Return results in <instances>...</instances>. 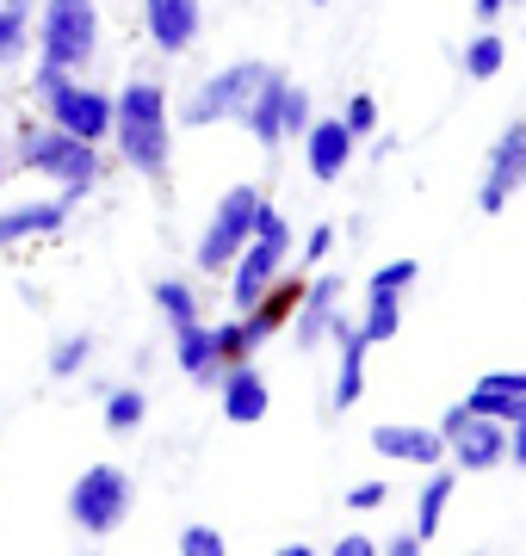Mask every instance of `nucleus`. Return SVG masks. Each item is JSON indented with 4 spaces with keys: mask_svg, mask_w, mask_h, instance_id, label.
Instances as JSON below:
<instances>
[{
    "mask_svg": "<svg viewBox=\"0 0 526 556\" xmlns=\"http://www.w3.org/2000/svg\"><path fill=\"white\" fill-rule=\"evenodd\" d=\"M452 489H459V470H452V464H434V477H427L422 501H415V538H422V544L440 532L446 507H452Z\"/></svg>",
    "mask_w": 526,
    "mask_h": 556,
    "instance_id": "obj_20",
    "label": "nucleus"
},
{
    "mask_svg": "<svg viewBox=\"0 0 526 556\" xmlns=\"http://www.w3.org/2000/svg\"><path fill=\"white\" fill-rule=\"evenodd\" d=\"M25 50H32V7L0 0V68H7V62H20Z\"/></svg>",
    "mask_w": 526,
    "mask_h": 556,
    "instance_id": "obj_23",
    "label": "nucleus"
},
{
    "mask_svg": "<svg viewBox=\"0 0 526 556\" xmlns=\"http://www.w3.org/2000/svg\"><path fill=\"white\" fill-rule=\"evenodd\" d=\"M32 87H38V100H43V112H50V124H62V130H75V137H87V142L112 137V93L87 87V80L68 75V68H50V62H38Z\"/></svg>",
    "mask_w": 526,
    "mask_h": 556,
    "instance_id": "obj_5",
    "label": "nucleus"
},
{
    "mask_svg": "<svg viewBox=\"0 0 526 556\" xmlns=\"http://www.w3.org/2000/svg\"><path fill=\"white\" fill-rule=\"evenodd\" d=\"M502 62H508V43L496 38V25H484V31H477V38L465 43L459 68H465L471 80H496V75H502Z\"/></svg>",
    "mask_w": 526,
    "mask_h": 556,
    "instance_id": "obj_22",
    "label": "nucleus"
},
{
    "mask_svg": "<svg viewBox=\"0 0 526 556\" xmlns=\"http://www.w3.org/2000/svg\"><path fill=\"white\" fill-rule=\"evenodd\" d=\"M304 167H310V179L316 186H341V174H347V161H353V130H347L341 118H310V130L304 137Z\"/></svg>",
    "mask_w": 526,
    "mask_h": 556,
    "instance_id": "obj_13",
    "label": "nucleus"
},
{
    "mask_svg": "<svg viewBox=\"0 0 526 556\" xmlns=\"http://www.w3.org/2000/svg\"><path fill=\"white\" fill-rule=\"evenodd\" d=\"M174 365H180L192 383H204V390H217L223 371H229V365L217 358V340H211V328H204V321H186V328H174Z\"/></svg>",
    "mask_w": 526,
    "mask_h": 556,
    "instance_id": "obj_17",
    "label": "nucleus"
},
{
    "mask_svg": "<svg viewBox=\"0 0 526 556\" xmlns=\"http://www.w3.org/2000/svg\"><path fill=\"white\" fill-rule=\"evenodd\" d=\"M285 87H291V80L273 68V75L261 80V93H254V100H248V112H242L248 137L261 142V149H279V142H285Z\"/></svg>",
    "mask_w": 526,
    "mask_h": 556,
    "instance_id": "obj_18",
    "label": "nucleus"
},
{
    "mask_svg": "<svg viewBox=\"0 0 526 556\" xmlns=\"http://www.w3.org/2000/svg\"><path fill=\"white\" fill-rule=\"evenodd\" d=\"M440 439H446V464L459 477L465 470H502L508 464V427L477 415V408H465V402H452L440 415Z\"/></svg>",
    "mask_w": 526,
    "mask_h": 556,
    "instance_id": "obj_9",
    "label": "nucleus"
},
{
    "mask_svg": "<svg viewBox=\"0 0 526 556\" xmlns=\"http://www.w3.org/2000/svg\"><path fill=\"white\" fill-rule=\"evenodd\" d=\"M378 551H390V556H422L427 544H422V538H415V532H397V538H390V544H378Z\"/></svg>",
    "mask_w": 526,
    "mask_h": 556,
    "instance_id": "obj_37",
    "label": "nucleus"
},
{
    "mask_svg": "<svg viewBox=\"0 0 526 556\" xmlns=\"http://www.w3.org/2000/svg\"><path fill=\"white\" fill-rule=\"evenodd\" d=\"M328 248H335V229H328V223H316V229L304 236V260H310V266H323Z\"/></svg>",
    "mask_w": 526,
    "mask_h": 556,
    "instance_id": "obj_35",
    "label": "nucleus"
},
{
    "mask_svg": "<svg viewBox=\"0 0 526 556\" xmlns=\"http://www.w3.org/2000/svg\"><path fill=\"white\" fill-rule=\"evenodd\" d=\"M93 346H100L93 334H62L57 346H50V378H75V371H87Z\"/></svg>",
    "mask_w": 526,
    "mask_h": 556,
    "instance_id": "obj_26",
    "label": "nucleus"
},
{
    "mask_svg": "<svg viewBox=\"0 0 526 556\" xmlns=\"http://www.w3.org/2000/svg\"><path fill=\"white\" fill-rule=\"evenodd\" d=\"M75 204L68 199H50V204H13V211H0V248H20L32 236H57L62 223H68Z\"/></svg>",
    "mask_w": 526,
    "mask_h": 556,
    "instance_id": "obj_19",
    "label": "nucleus"
},
{
    "mask_svg": "<svg viewBox=\"0 0 526 556\" xmlns=\"http://www.w3.org/2000/svg\"><path fill=\"white\" fill-rule=\"evenodd\" d=\"M465 408H477V415H489V420H502V427L526 420V396H489V390H471Z\"/></svg>",
    "mask_w": 526,
    "mask_h": 556,
    "instance_id": "obj_27",
    "label": "nucleus"
},
{
    "mask_svg": "<svg viewBox=\"0 0 526 556\" xmlns=\"http://www.w3.org/2000/svg\"><path fill=\"white\" fill-rule=\"evenodd\" d=\"M397 328H403V298H397V291H365L360 334L372 340V346H390V340H397Z\"/></svg>",
    "mask_w": 526,
    "mask_h": 556,
    "instance_id": "obj_21",
    "label": "nucleus"
},
{
    "mask_svg": "<svg viewBox=\"0 0 526 556\" xmlns=\"http://www.w3.org/2000/svg\"><path fill=\"white\" fill-rule=\"evenodd\" d=\"M217 390H223V420H236V427H261V420H266V402H273V396H266V378L248 365V358L223 371Z\"/></svg>",
    "mask_w": 526,
    "mask_h": 556,
    "instance_id": "obj_16",
    "label": "nucleus"
},
{
    "mask_svg": "<svg viewBox=\"0 0 526 556\" xmlns=\"http://www.w3.org/2000/svg\"><path fill=\"white\" fill-rule=\"evenodd\" d=\"M273 75V62H223L217 75H204L199 87H192V100L180 105V124L186 130H211V124H242L248 100L261 93V80Z\"/></svg>",
    "mask_w": 526,
    "mask_h": 556,
    "instance_id": "obj_4",
    "label": "nucleus"
},
{
    "mask_svg": "<svg viewBox=\"0 0 526 556\" xmlns=\"http://www.w3.org/2000/svg\"><path fill=\"white\" fill-rule=\"evenodd\" d=\"M229 544H223L217 526H186L180 532V556H223Z\"/></svg>",
    "mask_w": 526,
    "mask_h": 556,
    "instance_id": "obj_31",
    "label": "nucleus"
},
{
    "mask_svg": "<svg viewBox=\"0 0 526 556\" xmlns=\"http://www.w3.org/2000/svg\"><path fill=\"white\" fill-rule=\"evenodd\" d=\"M471 390H489V396H526V371H489Z\"/></svg>",
    "mask_w": 526,
    "mask_h": 556,
    "instance_id": "obj_34",
    "label": "nucleus"
},
{
    "mask_svg": "<svg viewBox=\"0 0 526 556\" xmlns=\"http://www.w3.org/2000/svg\"><path fill=\"white\" fill-rule=\"evenodd\" d=\"M508 464H521V470H526V420L508 427Z\"/></svg>",
    "mask_w": 526,
    "mask_h": 556,
    "instance_id": "obj_38",
    "label": "nucleus"
},
{
    "mask_svg": "<svg viewBox=\"0 0 526 556\" xmlns=\"http://www.w3.org/2000/svg\"><path fill=\"white\" fill-rule=\"evenodd\" d=\"M328 556H378V538H365V532H347L341 544H328Z\"/></svg>",
    "mask_w": 526,
    "mask_h": 556,
    "instance_id": "obj_36",
    "label": "nucleus"
},
{
    "mask_svg": "<svg viewBox=\"0 0 526 556\" xmlns=\"http://www.w3.org/2000/svg\"><path fill=\"white\" fill-rule=\"evenodd\" d=\"M100 402H105V427H112V433H137L142 415H149V396H142V390H118V383H112Z\"/></svg>",
    "mask_w": 526,
    "mask_h": 556,
    "instance_id": "obj_24",
    "label": "nucleus"
},
{
    "mask_svg": "<svg viewBox=\"0 0 526 556\" xmlns=\"http://www.w3.org/2000/svg\"><path fill=\"white\" fill-rule=\"evenodd\" d=\"M155 309L167 316V328L199 321V298H192V285H186V278H162V285H155Z\"/></svg>",
    "mask_w": 526,
    "mask_h": 556,
    "instance_id": "obj_25",
    "label": "nucleus"
},
{
    "mask_svg": "<svg viewBox=\"0 0 526 556\" xmlns=\"http://www.w3.org/2000/svg\"><path fill=\"white\" fill-rule=\"evenodd\" d=\"M261 186H229L217 199V211H211V223H204L199 236V273H229V260L248 248V236H254V217H261Z\"/></svg>",
    "mask_w": 526,
    "mask_h": 556,
    "instance_id": "obj_8",
    "label": "nucleus"
},
{
    "mask_svg": "<svg viewBox=\"0 0 526 556\" xmlns=\"http://www.w3.org/2000/svg\"><path fill=\"white\" fill-rule=\"evenodd\" d=\"M508 7H514V0H508Z\"/></svg>",
    "mask_w": 526,
    "mask_h": 556,
    "instance_id": "obj_41",
    "label": "nucleus"
},
{
    "mask_svg": "<svg viewBox=\"0 0 526 556\" xmlns=\"http://www.w3.org/2000/svg\"><path fill=\"white\" fill-rule=\"evenodd\" d=\"M372 452L390 457V464H446V439L440 427H409V420H385V427H372Z\"/></svg>",
    "mask_w": 526,
    "mask_h": 556,
    "instance_id": "obj_14",
    "label": "nucleus"
},
{
    "mask_svg": "<svg viewBox=\"0 0 526 556\" xmlns=\"http://www.w3.org/2000/svg\"><path fill=\"white\" fill-rule=\"evenodd\" d=\"M38 43H43L38 62H50V68H68V75L93 68V56H100V0H43Z\"/></svg>",
    "mask_w": 526,
    "mask_h": 556,
    "instance_id": "obj_6",
    "label": "nucleus"
},
{
    "mask_svg": "<svg viewBox=\"0 0 526 556\" xmlns=\"http://www.w3.org/2000/svg\"><path fill=\"white\" fill-rule=\"evenodd\" d=\"M142 31L162 56H186L204 31V7L199 0H142Z\"/></svg>",
    "mask_w": 526,
    "mask_h": 556,
    "instance_id": "obj_12",
    "label": "nucleus"
},
{
    "mask_svg": "<svg viewBox=\"0 0 526 556\" xmlns=\"http://www.w3.org/2000/svg\"><path fill=\"white\" fill-rule=\"evenodd\" d=\"M25 174H43L62 186V199L82 204L93 186H100L105 161H100V142L75 137V130H62V124H43V130H25L20 137V155H13Z\"/></svg>",
    "mask_w": 526,
    "mask_h": 556,
    "instance_id": "obj_2",
    "label": "nucleus"
},
{
    "mask_svg": "<svg viewBox=\"0 0 526 556\" xmlns=\"http://www.w3.org/2000/svg\"><path fill=\"white\" fill-rule=\"evenodd\" d=\"M385 501H390L385 482H353V489H347V507H353V514H378Z\"/></svg>",
    "mask_w": 526,
    "mask_h": 556,
    "instance_id": "obj_33",
    "label": "nucleus"
},
{
    "mask_svg": "<svg viewBox=\"0 0 526 556\" xmlns=\"http://www.w3.org/2000/svg\"><path fill=\"white\" fill-rule=\"evenodd\" d=\"M310 118H316V112H310V93L304 87H285V137H304Z\"/></svg>",
    "mask_w": 526,
    "mask_h": 556,
    "instance_id": "obj_32",
    "label": "nucleus"
},
{
    "mask_svg": "<svg viewBox=\"0 0 526 556\" xmlns=\"http://www.w3.org/2000/svg\"><path fill=\"white\" fill-rule=\"evenodd\" d=\"M7 167H13V155H7V137H0V186H7Z\"/></svg>",
    "mask_w": 526,
    "mask_h": 556,
    "instance_id": "obj_40",
    "label": "nucleus"
},
{
    "mask_svg": "<svg viewBox=\"0 0 526 556\" xmlns=\"http://www.w3.org/2000/svg\"><path fill=\"white\" fill-rule=\"evenodd\" d=\"M211 340H217L223 365H242V358H254V346L242 340V321H223V328H211Z\"/></svg>",
    "mask_w": 526,
    "mask_h": 556,
    "instance_id": "obj_29",
    "label": "nucleus"
},
{
    "mask_svg": "<svg viewBox=\"0 0 526 556\" xmlns=\"http://www.w3.org/2000/svg\"><path fill=\"white\" fill-rule=\"evenodd\" d=\"M415 278H422V266H415V260H385L378 273L365 278V291H397V298H403Z\"/></svg>",
    "mask_w": 526,
    "mask_h": 556,
    "instance_id": "obj_28",
    "label": "nucleus"
},
{
    "mask_svg": "<svg viewBox=\"0 0 526 556\" xmlns=\"http://www.w3.org/2000/svg\"><path fill=\"white\" fill-rule=\"evenodd\" d=\"M341 124L353 130V137H372V130H378V100H372V93H353L347 112H341Z\"/></svg>",
    "mask_w": 526,
    "mask_h": 556,
    "instance_id": "obj_30",
    "label": "nucleus"
},
{
    "mask_svg": "<svg viewBox=\"0 0 526 556\" xmlns=\"http://www.w3.org/2000/svg\"><path fill=\"white\" fill-rule=\"evenodd\" d=\"M328 340L341 346V371H335V408H353L365 396V353H372V340L360 334V321L353 316H335Z\"/></svg>",
    "mask_w": 526,
    "mask_h": 556,
    "instance_id": "obj_15",
    "label": "nucleus"
},
{
    "mask_svg": "<svg viewBox=\"0 0 526 556\" xmlns=\"http://www.w3.org/2000/svg\"><path fill=\"white\" fill-rule=\"evenodd\" d=\"M130 519V477H124L118 464H93L75 477L68 489V526L87 538H112Z\"/></svg>",
    "mask_w": 526,
    "mask_h": 556,
    "instance_id": "obj_7",
    "label": "nucleus"
},
{
    "mask_svg": "<svg viewBox=\"0 0 526 556\" xmlns=\"http://www.w3.org/2000/svg\"><path fill=\"white\" fill-rule=\"evenodd\" d=\"M471 7H477V20H484V25H496V13H502L508 0H471Z\"/></svg>",
    "mask_w": 526,
    "mask_h": 556,
    "instance_id": "obj_39",
    "label": "nucleus"
},
{
    "mask_svg": "<svg viewBox=\"0 0 526 556\" xmlns=\"http://www.w3.org/2000/svg\"><path fill=\"white\" fill-rule=\"evenodd\" d=\"M112 142H118L130 174L155 179V186L167 179L174 149H167V87L162 80L137 75V80H124V93H112Z\"/></svg>",
    "mask_w": 526,
    "mask_h": 556,
    "instance_id": "obj_1",
    "label": "nucleus"
},
{
    "mask_svg": "<svg viewBox=\"0 0 526 556\" xmlns=\"http://www.w3.org/2000/svg\"><path fill=\"white\" fill-rule=\"evenodd\" d=\"M514 192H526V118H514L502 137H496V149H489V174H484V186H477V211L496 217V211H508Z\"/></svg>",
    "mask_w": 526,
    "mask_h": 556,
    "instance_id": "obj_10",
    "label": "nucleus"
},
{
    "mask_svg": "<svg viewBox=\"0 0 526 556\" xmlns=\"http://www.w3.org/2000/svg\"><path fill=\"white\" fill-rule=\"evenodd\" d=\"M285 260H291V229H285V217L273 211V204H261L248 248L229 260V303H236V316L266 298V285L285 273Z\"/></svg>",
    "mask_w": 526,
    "mask_h": 556,
    "instance_id": "obj_3",
    "label": "nucleus"
},
{
    "mask_svg": "<svg viewBox=\"0 0 526 556\" xmlns=\"http://www.w3.org/2000/svg\"><path fill=\"white\" fill-rule=\"evenodd\" d=\"M341 298H347L341 273H323V278L304 285V298H298V309H291V321H285L298 353H316V346L328 340V328H335V316H341Z\"/></svg>",
    "mask_w": 526,
    "mask_h": 556,
    "instance_id": "obj_11",
    "label": "nucleus"
}]
</instances>
